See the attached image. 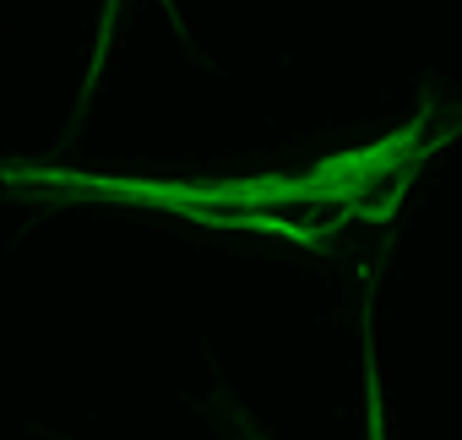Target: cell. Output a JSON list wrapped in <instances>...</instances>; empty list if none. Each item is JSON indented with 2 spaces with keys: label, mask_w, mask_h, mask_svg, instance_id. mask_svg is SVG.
<instances>
[{
  "label": "cell",
  "mask_w": 462,
  "mask_h": 440,
  "mask_svg": "<svg viewBox=\"0 0 462 440\" xmlns=\"http://www.w3.org/2000/svg\"><path fill=\"white\" fill-rule=\"evenodd\" d=\"M217 413H223V424H228V440H273V435H267V429H262L245 408H240V402L217 397ZM375 440H381V435H375Z\"/></svg>",
  "instance_id": "cell-1"
}]
</instances>
